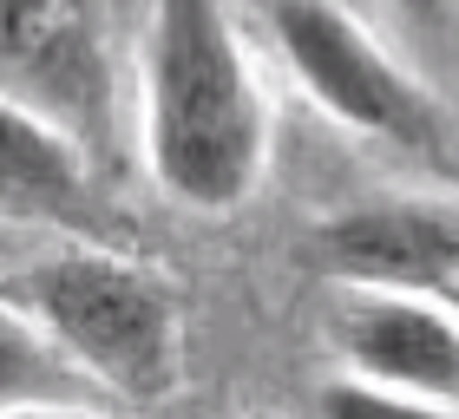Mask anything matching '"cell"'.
Listing matches in <instances>:
<instances>
[{"instance_id":"3957f363","label":"cell","mask_w":459,"mask_h":419,"mask_svg":"<svg viewBox=\"0 0 459 419\" xmlns=\"http://www.w3.org/2000/svg\"><path fill=\"white\" fill-rule=\"evenodd\" d=\"M269 33L316 112L407 158H453V118L440 92L413 66H401L342 0H269Z\"/></svg>"},{"instance_id":"5b68a950","label":"cell","mask_w":459,"mask_h":419,"mask_svg":"<svg viewBox=\"0 0 459 419\" xmlns=\"http://www.w3.org/2000/svg\"><path fill=\"white\" fill-rule=\"evenodd\" d=\"M328 341L348 381L459 406V314L446 302L394 295V288H342L328 314Z\"/></svg>"},{"instance_id":"9c48e42d","label":"cell","mask_w":459,"mask_h":419,"mask_svg":"<svg viewBox=\"0 0 459 419\" xmlns=\"http://www.w3.org/2000/svg\"><path fill=\"white\" fill-rule=\"evenodd\" d=\"M322 419H459V406H440V400H420V393H394V387H368V381H335L322 387Z\"/></svg>"},{"instance_id":"8992f818","label":"cell","mask_w":459,"mask_h":419,"mask_svg":"<svg viewBox=\"0 0 459 419\" xmlns=\"http://www.w3.org/2000/svg\"><path fill=\"white\" fill-rule=\"evenodd\" d=\"M0 98H20L79 144L106 124V59L73 0H0Z\"/></svg>"},{"instance_id":"7c38bea8","label":"cell","mask_w":459,"mask_h":419,"mask_svg":"<svg viewBox=\"0 0 459 419\" xmlns=\"http://www.w3.org/2000/svg\"><path fill=\"white\" fill-rule=\"evenodd\" d=\"M401 7H433V0H401Z\"/></svg>"},{"instance_id":"ba28073f","label":"cell","mask_w":459,"mask_h":419,"mask_svg":"<svg viewBox=\"0 0 459 419\" xmlns=\"http://www.w3.org/2000/svg\"><path fill=\"white\" fill-rule=\"evenodd\" d=\"M27 406H112V400L53 347V334L27 308L0 295V413Z\"/></svg>"},{"instance_id":"8fae6325","label":"cell","mask_w":459,"mask_h":419,"mask_svg":"<svg viewBox=\"0 0 459 419\" xmlns=\"http://www.w3.org/2000/svg\"><path fill=\"white\" fill-rule=\"evenodd\" d=\"M440 302H446V308H453V314H459V282H453V288H446V295H440Z\"/></svg>"},{"instance_id":"277c9868","label":"cell","mask_w":459,"mask_h":419,"mask_svg":"<svg viewBox=\"0 0 459 419\" xmlns=\"http://www.w3.org/2000/svg\"><path fill=\"white\" fill-rule=\"evenodd\" d=\"M302 256L335 288H394L440 302L459 282V197L453 191H381L342 203L302 236Z\"/></svg>"},{"instance_id":"6da1fadb","label":"cell","mask_w":459,"mask_h":419,"mask_svg":"<svg viewBox=\"0 0 459 419\" xmlns=\"http://www.w3.org/2000/svg\"><path fill=\"white\" fill-rule=\"evenodd\" d=\"M144 171L191 217H237L269 177L276 105L223 0H152L138 39Z\"/></svg>"},{"instance_id":"52a82bcc","label":"cell","mask_w":459,"mask_h":419,"mask_svg":"<svg viewBox=\"0 0 459 419\" xmlns=\"http://www.w3.org/2000/svg\"><path fill=\"white\" fill-rule=\"evenodd\" d=\"M106 210L86 144L33 105L0 98V217L59 229L66 243H112Z\"/></svg>"},{"instance_id":"30bf717a","label":"cell","mask_w":459,"mask_h":419,"mask_svg":"<svg viewBox=\"0 0 459 419\" xmlns=\"http://www.w3.org/2000/svg\"><path fill=\"white\" fill-rule=\"evenodd\" d=\"M0 419H118V406H27V413H0Z\"/></svg>"},{"instance_id":"7a4b0ae2","label":"cell","mask_w":459,"mask_h":419,"mask_svg":"<svg viewBox=\"0 0 459 419\" xmlns=\"http://www.w3.org/2000/svg\"><path fill=\"white\" fill-rule=\"evenodd\" d=\"M0 295L27 308L112 406H152L178 387V295L118 243H66L13 269Z\"/></svg>"}]
</instances>
